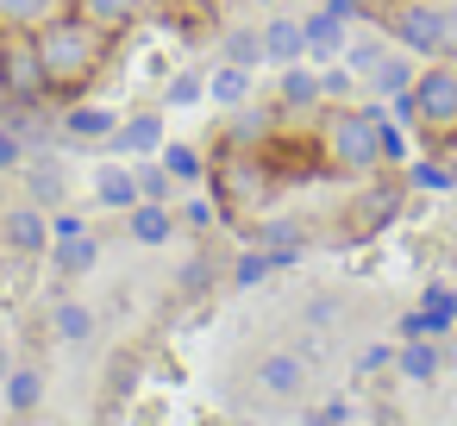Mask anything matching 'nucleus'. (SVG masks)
Wrapping results in <instances>:
<instances>
[{
    "label": "nucleus",
    "mask_w": 457,
    "mask_h": 426,
    "mask_svg": "<svg viewBox=\"0 0 457 426\" xmlns=\"http://www.w3.org/2000/svg\"><path fill=\"white\" fill-rule=\"evenodd\" d=\"M32 45H38L45 76H51V101H57V107H70V101H82V88H88V82L107 70L113 32L88 26L82 13H63V20H57V26H45Z\"/></svg>",
    "instance_id": "f257e3e1"
},
{
    "label": "nucleus",
    "mask_w": 457,
    "mask_h": 426,
    "mask_svg": "<svg viewBox=\"0 0 457 426\" xmlns=\"http://www.w3.org/2000/svg\"><path fill=\"white\" fill-rule=\"evenodd\" d=\"M376 20L395 38V51L426 57V63H438V57L457 63V0H388Z\"/></svg>",
    "instance_id": "f03ea898"
},
{
    "label": "nucleus",
    "mask_w": 457,
    "mask_h": 426,
    "mask_svg": "<svg viewBox=\"0 0 457 426\" xmlns=\"http://www.w3.org/2000/svg\"><path fill=\"white\" fill-rule=\"evenodd\" d=\"M376 113H382V101H363V107H332V113H326L320 151H326V170H332V176H370V170H382Z\"/></svg>",
    "instance_id": "7ed1b4c3"
},
{
    "label": "nucleus",
    "mask_w": 457,
    "mask_h": 426,
    "mask_svg": "<svg viewBox=\"0 0 457 426\" xmlns=\"http://www.w3.org/2000/svg\"><path fill=\"white\" fill-rule=\"evenodd\" d=\"M413 126L426 132V145H457V63L451 57L413 76Z\"/></svg>",
    "instance_id": "20e7f679"
},
{
    "label": "nucleus",
    "mask_w": 457,
    "mask_h": 426,
    "mask_svg": "<svg viewBox=\"0 0 457 426\" xmlns=\"http://www.w3.org/2000/svg\"><path fill=\"white\" fill-rule=\"evenodd\" d=\"M0 88L13 107H45L51 101V76L38 63V45L20 32H0Z\"/></svg>",
    "instance_id": "39448f33"
},
{
    "label": "nucleus",
    "mask_w": 457,
    "mask_h": 426,
    "mask_svg": "<svg viewBox=\"0 0 457 426\" xmlns=\"http://www.w3.org/2000/svg\"><path fill=\"white\" fill-rule=\"evenodd\" d=\"M270 163H251V157H226V163H213L207 176H213V188H220V213H245V207H257L270 188H276V176H263Z\"/></svg>",
    "instance_id": "423d86ee"
},
{
    "label": "nucleus",
    "mask_w": 457,
    "mask_h": 426,
    "mask_svg": "<svg viewBox=\"0 0 457 426\" xmlns=\"http://www.w3.org/2000/svg\"><path fill=\"white\" fill-rule=\"evenodd\" d=\"M0 238H7V251H20V257L51 251V220H45V207H38V201L7 207V213H0Z\"/></svg>",
    "instance_id": "0eeeda50"
},
{
    "label": "nucleus",
    "mask_w": 457,
    "mask_h": 426,
    "mask_svg": "<svg viewBox=\"0 0 457 426\" xmlns=\"http://www.w3.org/2000/svg\"><path fill=\"white\" fill-rule=\"evenodd\" d=\"M63 13H76V0H0V32L38 38V32L57 26Z\"/></svg>",
    "instance_id": "6e6552de"
},
{
    "label": "nucleus",
    "mask_w": 457,
    "mask_h": 426,
    "mask_svg": "<svg viewBox=\"0 0 457 426\" xmlns=\"http://www.w3.org/2000/svg\"><path fill=\"white\" fill-rule=\"evenodd\" d=\"M113 132H120V120L107 107H88V101H70L63 120H57V138L63 145H113Z\"/></svg>",
    "instance_id": "1a4fd4ad"
},
{
    "label": "nucleus",
    "mask_w": 457,
    "mask_h": 426,
    "mask_svg": "<svg viewBox=\"0 0 457 426\" xmlns=\"http://www.w3.org/2000/svg\"><path fill=\"white\" fill-rule=\"evenodd\" d=\"M301 382H307V357H301V351H270V357H257V388H263V395L295 401Z\"/></svg>",
    "instance_id": "9d476101"
},
{
    "label": "nucleus",
    "mask_w": 457,
    "mask_h": 426,
    "mask_svg": "<svg viewBox=\"0 0 457 426\" xmlns=\"http://www.w3.org/2000/svg\"><path fill=\"white\" fill-rule=\"evenodd\" d=\"M326 95H320V70L307 63H282V76H276V107H288V113H313Z\"/></svg>",
    "instance_id": "9b49d317"
},
{
    "label": "nucleus",
    "mask_w": 457,
    "mask_h": 426,
    "mask_svg": "<svg viewBox=\"0 0 457 426\" xmlns=\"http://www.w3.org/2000/svg\"><path fill=\"white\" fill-rule=\"evenodd\" d=\"M301 38H307V63H326V57L345 51V20H338L332 7H313V13L301 20Z\"/></svg>",
    "instance_id": "f8f14e48"
},
{
    "label": "nucleus",
    "mask_w": 457,
    "mask_h": 426,
    "mask_svg": "<svg viewBox=\"0 0 457 426\" xmlns=\"http://www.w3.org/2000/svg\"><path fill=\"white\" fill-rule=\"evenodd\" d=\"M126 232H132L138 245H170V238H176L170 201H138V207H126Z\"/></svg>",
    "instance_id": "ddd939ff"
},
{
    "label": "nucleus",
    "mask_w": 457,
    "mask_h": 426,
    "mask_svg": "<svg viewBox=\"0 0 457 426\" xmlns=\"http://www.w3.org/2000/svg\"><path fill=\"white\" fill-rule=\"evenodd\" d=\"M295 263H301V251H263V245H251L232 263V288H257V282H270L276 270H295Z\"/></svg>",
    "instance_id": "4468645a"
},
{
    "label": "nucleus",
    "mask_w": 457,
    "mask_h": 426,
    "mask_svg": "<svg viewBox=\"0 0 457 426\" xmlns=\"http://www.w3.org/2000/svg\"><path fill=\"white\" fill-rule=\"evenodd\" d=\"M438 370H445L438 338H401V345H395V376H401V382H432Z\"/></svg>",
    "instance_id": "2eb2a0df"
},
{
    "label": "nucleus",
    "mask_w": 457,
    "mask_h": 426,
    "mask_svg": "<svg viewBox=\"0 0 457 426\" xmlns=\"http://www.w3.org/2000/svg\"><path fill=\"white\" fill-rule=\"evenodd\" d=\"M76 13L88 20V26H101V32H132L138 26V13H145V0H76Z\"/></svg>",
    "instance_id": "dca6fc26"
},
{
    "label": "nucleus",
    "mask_w": 457,
    "mask_h": 426,
    "mask_svg": "<svg viewBox=\"0 0 457 426\" xmlns=\"http://www.w3.org/2000/svg\"><path fill=\"white\" fill-rule=\"evenodd\" d=\"M163 145V120L157 113H132V120H120V132H113V151H126V157H151Z\"/></svg>",
    "instance_id": "f3484780"
},
{
    "label": "nucleus",
    "mask_w": 457,
    "mask_h": 426,
    "mask_svg": "<svg viewBox=\"0 0 457 426\" xmlns=\"http://www.w3.org/2000/svg\"><path fill=\"white\" fill-rule=\"evenodd\" d=\"M101 263V245L88 238V232H76V238H51V270L57 276H88Z\"/></svg>",
    "instance_id": "a211bd4d"
},
{
    "label": "nucleus",
    "mask_w": 457,
    "mask_h": 426,
    "mask_svg": "<svg viewBox=\"0 0 457 426\" xmlns=\"http://www.w3.org/2000/svg\"><path fill=\"white\" fill-rule=\"evenodd\" d=\"M301 57H307L301 20H270L263 26V63H301Z\"/></svg>",
    "instance_id": "6ab92c4d"
},
{
    "label": "nucleus",
    "mask_w": 457,
    "mask_h": 426,
    "mask_svg": "<svg viewBox=\"0 0 457 426\" xmlns=\"http://www.w3.org/2000/svg\"><path fill=\"white\" fill-rule=\"evenodd\" d=\"M20 176H26V188H32V201H38V207H57V201L70 195V170H63V163H51V157L26 163Z\"/></svg>",
    "instance_id": "aec40b11"
},
{
    "label": "nucleus",
    "mask_w": 457,
    "mask_h": 426,
    "mask_svg": "<svg viewBox=\"0 0 457 426\" xmlns=\"http://www.w3.org/2000/svg\"><path fill=\"white\" fill-rule=\"evenodd\" d=\"M388 51H395L388 32H357V38H345V70H351V76H370Z\"/></svg>",
    "instance_id": "412c9836"
},
{
    "label": "nucleus",
    "mask_w": 457,
    "mask_h": 426,
    "mask_svg": "<svg viewBox=\"0 0 457 426\" xmlns=\"http://www.w3.org/2000/svg\"><path fill=\"white\" fill-rule=\"evenodd\" d=\"M370 88H376V101H395V95H407L413 88V70H407V51H388L376 70H370Z\"/></svg>",
    "instance_id": "4be33fe9"
},
{
    "label": "nucleus",
    "mask_w": 457,
    "mask_h": 426,
    "mask_svg": "<svg viewBox=\"0 0 457 426\" xmlns=\"http://www.w3.org/2000/svg\"><path fill=\"white\" fill-rule=\"evenodd\" d=\"M95 195H101V207H138V182H132V170L126 163H107L101 176H95Z\"/></svg>",
    "instance_id": "5701e85b"
},
{
    "label": "nucleus",
    "mask_w": 457,
    "mask_h": 426,
    "mask_svg": "<svg viewBox=\"0 0 457 426\" xmlns=\"http://www.w3.org/2000/svg\"><path fill=\"white\" fill-rule=\"evenodd\" d=\"M38 401H45V370H32V363L7 370V407L13 413H38Z\"/></svg>",
    "instance_id": "b1692460"
},
{
    "label": "nucleus",
    "mask_w": 457,
    "mask_h": 426,
    "mask_svg": "<svg viewBox=\"0 0 457 426\" xmlns=\"http://www.w3.org/2000/svg\"><path fill=\"white\" fill-rule=\"evenodd\" d=\"M245 238H251V245H263V251H307V232H301L295 220H257Z\"/></svg>",
    "instance_id": "393cba45"
},
{
    "label": "nucleus",
    "mask_w": 457,
    "mask_h": 426,
    "mask_svg": "<svg viewBox=\"0 0 457 426\" xmlns=\"http://www.w3.org/2000/svg\"><path fill=\"white\" fill-rule=\"evenodd\" d=\"M132 182H138V201H170V188H176V176L163 170V157H157V151L132 163Z\"/></svg>",
    "instance_id": "a878e982"
},
{
    "label": "nucleus",
    "mask_w": 457,
    "mask_h": 426,
    "mask_svg": "<svg viewBox=\"0 0 457 426\" xmlns=\"http://www.w3.org/2000/svg\"><path fill=\"white\" fill-rule=\"evenodd\" d=\"M51 326H57V338H70V345L95 338V313H88L82 301H57V307H51Z\"/></svg>",
    "instance_id": "bb28decb"
},
{
    "label": "nucleus",
    "mask_w": 457,
    "mask_h": 426,
    "mask_svg": "<svg viewBox=\"0 0 457 426\" xmlns=\"http://www.w3.org/2000/svg\"><path fill=\"white\" fill-rule=\"evenodd\" d=\"M226 63H238V70H257V63H263V32H257V26H238V32H226Z\"/></svg>",
    "instance_id": "cd10ccee"
},
{
    "label": "nucleus",
    "mask_w": 457,
    "mask_h": 426,
    "mask_svg": "<svg viewBox=\"0 0 457 426\" xmlns=\"http://www.w3.org/2000/svg\"><path fill=\"white\" fill-rule=\"evenodd\" d=\"M163 170L176 182H201L207 176V157H201V145H163Z\"/></svg>",
    "instance_id": "c85d7f7f"
},
{
    "label": "nucleus",
    "mask_w": 457,
    "mask_h": 426,
    "mask_svg": "<svg viewBox=\"0 0 457 426\" xmlns=\"http://www.w3.org/2000/svg\"><path fill=\"white\" fill-rule=\"evenodd\" d=\"M407 188H420V195H451V163H438V157H420V163L407 170Z\"/></svg>",
    "instance_id": "c756f323"
},
{
    "label": "nucleus",
    "mask_w": 457,
    "mask_h": 426,
    "mask_svg": "<svg viewBox=\"0 0 457 426\" xmlns=\"http://www.w3.org/2000/svg\"><path fill=\"white\" fill-rule=\"evenodd\" d=\"M401 338H445L451 332V320H438L432 307H413V313H401V326H395Z\"/></svg>",
    "instance_id": "7c9ffc66"
},
{
    "label": "nucleus",
    "mask_w": 457,
    "mask_h": 426,
    "mask_svg": "<svg viewBox=\"0 0 457 426\" xmlns=\"http://www.w3.org/2000/svg\"><path fill=\"white\" fill-rule=\"evenodd\" d=\"M26 151H32V145H26L7 120H0V176H20V170H26Z\"/></svg>",
    "instance_id": "2f4dec72"
},
{
    "label": "nucleus",
    "mask_w": 457,
    "mask_h": 426,
    "mask_svg": "<svg viewBox=\"0 0 457 426\" xmlns=\"http://www.w3.org/2000/svg\"><path fill=\"white\" fill-rule=\"evenodd\" d=\"M245 95H251V70L226 63V70L213 76V101H226V107H232V101H245Z\"/></svg>",
    "instance_id": "473e14b6"
},
{
    "label": "nucleus",
    "mask_w": 457,
    "mask_h": 426,
    "mask_svg": "<svg viewBox=\"0 0 457 426\" xmlns=\"http://www.w3.org/2000/svg\"><path fill=\"white\" fill-rule=\"evenodd\" d=\"M207 95V76H176L170 88H163V107H195Z\"/></svg>",
    "instance_id": "72a5a7b5"
},
{
    "label": "nucleus",
    "mask_w": 457,
    "mask_h": 426,
    "mask_svg": "<svg viewBox=\"0 0 457 426\" xmlns=\"http://www.w3.org/2000/svg\"><path fill=\"white\" fill-rule=\"evenodd\" d=\"M420 307H432L438 320H451V326H457V288H451V282H426Z\"/></svg>",
    "instance_id": "f704fd0d"
},
{
    "label": "nucleus",
    "mask_w": 457,
    "mask_h": 426,
    "mask_svg": "<svg viewBox=\"0 0 457 426\" xmlns=\"http://www.w3.org/2000/svg\"><path fill=\"white\" fill-rule=\"evenodd\" d=\"M176 226H188V232H213V226H220V201H188Z\"/></svg>",
    "instance_id": "c9c22d12"
},
{
    "label": "nucleus",
    "mask_w": 457,
    "mask_h": 426,
    "mask_svg": "<svg viewBox=\"0 0 457 426\" xmlns=\"http://www.w3.org/2000/svg\"><path fill=\"white\" fill-rule=\"evenodd\" d=\"M395 363V345H363L357 351V376H376V370H388Z\"/></svg>",
    "instance_id": "e433bc0d"
},
{
    "label": "nucleus",
    "mask_w": 457,
    "mask_h": 426,
    "mask_svg": "<svg viewBox=\"0 0 457 426\" xmlns=\"http://www.w3.org/2000/svg\"><path fill=\"white\" fill-rule=\"evenodd\" d=\"M351 82H357L351 70H320V95H326V101H345V95H351Z\"/></svg>",
    "instance_id": "4c0bfd02"
},
{
    "label": "nucleus",
    "mask_w": 457,
    "mask_h": 426,
    "mask_svg": "<svg viewBox=\"0 0 457 426\" xmlns=\"http://www.w3.org/2000/svg\"><path fill=\"white\" fill-rule=\"evenodd\" d=\"M338 307H345L338 295H307V307H301V313H307L313 326H332V313H338Z\"/></svg>",
    "instance_id": "58836bf2"
},
{
    "label": "nucleus",
    "mask_w": 457,
    "mask_h": 426,
    "mask_svg": "<svg viewBox=\"0 0 457 426\" xmlns=\"http://www.w3.org/2000/svg\"><path fill=\"white\" fill-rule=\"evenodd\" d=\"M307 426H351V407L345 401H326L320 413H307Z\"/></svg>",
    "instance_id": "ea45409f"
},
{
    "label": "nucleus",
    "mask_w": 457,
    "mask_h": 426,
    "mask_svg": "<svg viewBox=\"0 0 457 426\" xmlns=\"http://www.w3.org/2000/svg\"><path fill=\"white\" fill-rule=\"evenodd\" d=\"M76 232H82V213H57L51 220V238H76Z\"/></svg>",
    "instance_id": "a19ab883"
},
{
    "label": "nucleus",
    "mask_w": 457,
    "mask_h": 426,
    "mask_svg": "<svg viewBox=\"0 0 457 426\" xmlns=\"http://www.w3.org/2000/svg\"><path fill=\"white\" fill-rule=\"evenodd\" d=\"M388 7V0H357V13H382Z\"/></svg>",
    "instance_id": "79ce46f5"
},
{
    "label": "nucleus",
    "mask_w": 457,
    "mask_h": 426,
    "mask_svg": "<svg viewBox=\"0 0 457 426\" xmlns=\"http://www.w3.org/2000/svg\"><path fill=\"white\" fill-rule=\"evenodd\" d=\"M451 195H457V157H451Z\"/></svg>",
    "instance_id": "37998d69"
},
{
    "label": "nucleus",
    "mask_w": 457,
    "mask_h": 426,
    "mask_svg": "<svg viewBox=\"0 0 457 426\" xmlns=\"http://www.w3.org/2000/svg\"><path fill=\"white\" fill-rule=\"evenodd\" d=\"M257 7H276V0H257Z\"/></svg>",
    "instance_id": "c03bdc74"
}]
</instances>
